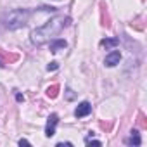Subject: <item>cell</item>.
Returning a JSON list of instances; mask_svg holds the SVG:
<instances>
[{"mask_svg": "<svg viewBox=\"0 0 147 147\" xmlns=\"http://www.w3.org/2000/svg\"><path fill=\"white\" fill-rule=\"evenodd\" d=\"M64 145L69 147V145H73V144H71V142H59V144H57V147H64Z\"/></svg>", "mask_w": 147, "mask_h": 147, "instance_id": "obj_13", "label": "cell"}, {"mask_svg": "<svg viewBox=\"0 0 147 147\" xmlns=\"http://www.w3.org/2000/svg\"><path fill=\"white\" fill-rule=\"evenodd\" d=\"M30 14L31 12L28 9H14V11H9L4 14L2 23L7 30H18V28H23L28 24Z\"/></svg>", "mask_w": 147, "mask_h": 147, "instance_id": "obj_2", "label": "cell"}, {"mask_svg": "<svg viewBox=\"0 0 147 147\" xmlns=\"http://www.w3.org/2000/svg\"><path fill=\"white\" fill-rule=\"evenodd\" d=\"M140 135H138V131L137 130H133L131 131V135H130V138H126V144L128 145H140Z\"/></svg>", "mask_w": 147, "mask_h": 147, "instance_id": "obj_8", "label": "cell"}, {"mask_svg": "<svg viewBox=\"0 0 147 147\" xmlns=\"http://www.w3.org/2000/svg\"><path fill=\"white\" fill-rule=\"evenodd\" d=\"M67 24H69V18H64V16L49 19L43 26H40V28H36V30L31 31V43H33V45H43V43L50 42V40H52L54 36H57Z\"/></svg>", "mask_w": 147, "mask_h": 147, "instance_id": "obj_1", "label": "cell"}, {"mask_svg": "<svg viewBox=\"0 0 147 147\" xmlns=\"http://www.w3.org/2000/svg\"><path fill=\"white\" fill-rule=\"evenodd\" d=\"M119 59H121V54H119V50H113V52H109V54L106 55V59H104V64H106L107 67H113V66L119 64Z\"/></svg>", "mask_w": 147, "mask_h": 147, "instance_id": "obj_4", "label": "cell"}, {"mask_svg": "<svg viewBox=\"0 0 147 147\" xmlns=\"http://www.w3.org/2000/svg\"><path fill=\"white\" fill-rule=\"evenodd\" d=\"M59 123V116L57 114H50L47 119V126H45V135L47 137H54L55 135V126Z\"/></svg>", "mask_w": 147, "mask_h": 147, "instance_id": "obj_3", "label": "cell"}, {"mask_svg": "<svg viewBox=\"0 0 147 147\" xmlns=\"http://www.w3.org/2000/svg\"><path fill=\"white\" fill-rule=\"evenodd\" d=\"M66 92H67V95H66V97H67V100H73V99H75V94H73V90H71V88H67Z\"/></svg>", "mask_w": 147, "mask_h": 147, "instance_id": "obj_12", "label": "cell"}, {"mask_svg": "<svg viewBox=\"0 0 147 147\" xmlns=\"http://www.w3.org/2000/svg\"><path fill=\"white\" fill-rule=\"evenodd\" d=\"M92 113V106L88 104V102H82L76 109H75V116L76 118H85V116H88Z\"/></svg>", "mask_w": 147, "mask_h": 147, "instance_id": "obj_5", "label": "cell"}, {"mask_svg": "<svg viewBox=\"0 0 147 147\" xmlns=\"http://www.w3.org/2000/svg\"><path fill=\"white\" fill-rule=\"evenodd\" d=\"M57 67H59V64H57V62H50V64L47 66V69H49V71H55Z\"/></svg>", "mask_w": 147, "mask_h": 147, "instance_id": "obj_11", "label": "cell"}, {"mask_svg": "<svg viewBox=\"0 0 147 147\" xmlns=\"http://www.w3.org/2000/svg\"><path fill=\"white\" fill-rule=\"evenodd\" d=\"M49 47H50V52H59V50H64L66 47H67V43H66V40H61V38H57V40H50V43H49Z\"/></svg>", "mask_w": 147, "mask_h": 147, "instance_id": "obj_6", "label": "cell"}, {"mask_svg": "<svg viewBox=\"0 0 147 147\" xmlns=\"http://www.w3.org/2000/svg\"><path fill=\"white\" fill-rule=\"evenodd\" d=\"M100 45L106 47V49H114V47L119 45V40H118V38H104V40L100 42Z\"/></svg>", "mask_w": 147, "mask_h": 147, "instance_id": "obj_7", "label": "cell"}, {"mask_svg": "<svg viewBox=\"0 0 147 147\" xmlns=\"http://www.w3.org/2000/svg\"><path fill=\"white\" fill-rule=\"evenodd\" d=\"M19 145H30V142H28L26 138H21V140H19Z\"/></svg>", "mask_w": 147, "mask_h": 147, "instance_id": "obj_14", "label": "cell"}, {"mask_svg": "<svg viewBox=\"0 0 147 147\" xmlns=\"http://www.w3.org/2000/svg\"><path fill=\"white\" fill-rule=\"evenodd\" d=\"M55 2H59V0H55Z\"/></svg>", "mask_w": 147, "mask_h": 147, "instance_id": "obj_16", "label": "cell"}, {"mask_svg": "<svg viewBox=\"0 0 147 147\" xmlns=\"http://www.w3.org/2000/svg\"><path fill=\"white\" fill-rule=\"evenodd\" d=\"M16 99H18V102H23V100H24V97H23L21 94H18V95H16Z\"/></svg>", "mask_w": 147, "mask_h": 147, "instance_id": "obj_15", "label": "cell"}, {"mask_svg": "<svg viewBox=\"0 0 147 147\" xmlns=\"http://www.w3.org/2000/svg\"><path fill=\"white\" fill-rule=\"evenodd\" d=\"M85 142H87V144H94V145H102V142H100V140H92L90 137H88V138H85Z\"/></svg>", "mask_w": 147, "mask_h": 147, "instance_id": "obj_10", "label": "cell"}, {"mask_svg": "<svg viewBox=\"0 0 147 147\" xmlns=\"http://www.w3.org/2000/svg\"><path fill=\"white\" fill-rule=\"evenodd\" d=\"M57 90H59V85H52V87L47 88V95L50 99H54V97H57Z\"/></svg>", "mask_w": 147, "mask_h": 147, "instance_id": "obj_9", "label": "cell"}]
</instances>
